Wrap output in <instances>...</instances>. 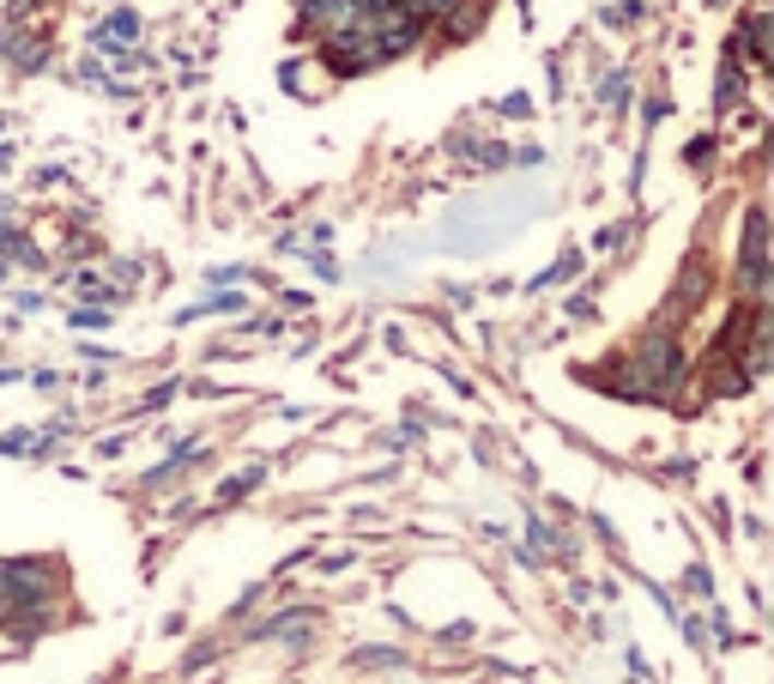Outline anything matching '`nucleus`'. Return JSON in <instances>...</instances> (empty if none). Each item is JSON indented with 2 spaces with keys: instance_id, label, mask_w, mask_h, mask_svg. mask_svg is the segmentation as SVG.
<instances>
[{
  "instance_id": "obj_2",
  "label": "nucleus",
  "mask_w": 774,
  "mask_h": 684,
  "mask_svg": "<svg viewBox=\"0 0 774 684\" xmlns=\"http://www.w3.org/2000/svg\"><path fill=\"white\" fill-rule=\"evenodd\" d=\"M642 364H647V376H654L659 388L678 376V352H671V340H647V352H642Z\"/></svg>"
},
{
  "instance_id": "obj_3",
  "label": "nucleus",
  "mask_w": 774,
  "mask_h": 684,
  "mask_svg": "<svg viewBox=\"0 0 774 684\" xmlns=\"http://www.w3.org/2000/svg\"><path fill=\"white\" fill-rule=\"evenodd\" d=\"M406 7H412L418 19H448V13L460 7V0H406Z\"/></svg>"
},
{
  "instance_id": "obj_1",
  "label": "nucleus",
  "mask_w": 774,
  "mask_h": 684,
  "mask_svg": "<svg viewBox=\"0 0 774 684\" xmlns=\"http://www.w3.org/2000/svg\"><path fill=\"white\" fill-rule=\"evenodd\" d=\"M762 255H769V243H762V212H750V224H745V291H762Z\"/></svg>"
}]
</instances>
